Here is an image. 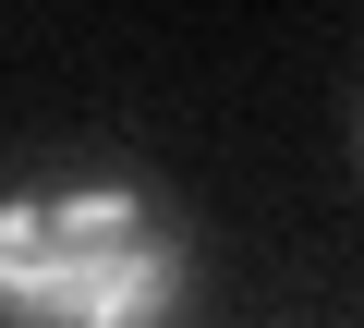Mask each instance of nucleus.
I'll list each match as a JSON object with an SVG mask.
<instances>
[{"instance_id": "f257e3e1", "label": "nucleus", "mask_w": 364, "mask_h": 328, "mask_svg": "<svg viewBox=\"0 0 364 328\" xmlns=\"http://www.w3.org/2000/svg\"><path fill=\"white\" fill-rule=\"evenodd\" d=\"M182 292V231L134 183L0 195V328H158Z\"/></svg>"}]
</instances>
